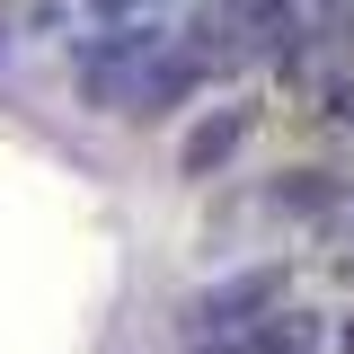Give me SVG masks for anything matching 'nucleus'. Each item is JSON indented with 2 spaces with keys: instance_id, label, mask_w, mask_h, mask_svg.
<instances>
[{
  "instance_id": "nucleus-1",
  "label": "nucleus",
  "mask_w": 354,
  "mask_h": 354,
  "mask_svg": "<svg viewBox=\"0 0 354 354\" xmlns=\"http://www.w3.org/2000/svg\"><path fill=\"white\" fill-rule=\"evenodd\" d=\"M239 142H248V106H213L204 124H195L186 142H177V177H213L221 160L239 151Z\"/></svg>"
},
{
  "instance_id": "nucleus-2",
  "label": "nucleus",
  "mask_w": 354,
  "mask_h": 354,
  "mask_svg": "<svg viewBox=\"0 0 354 354\" xmlns=\"http://www.w3.org/2000/svg\"><path fill=\"white\" fill-rule=\"evenodd\" d=\"M283 292V274L266 266V274H239V283H221V292H204V310H195V328H257V310Z\"/></svg>"
},
{
  "instance_id": "nucleus-3",
  "label": "nucleus",
  "mask_w": 354,
  "mask_h": 354,
  "mask_svg": "<svg viewBox=\"0 0 354 354\" xmlns=\"http://www.w3.org/2000/svg\"><path fill=\"white\" fill-rule=\"evenodd\" d=\"M310 346H319V319H310V310H274L266 328H248L239 354H310Z\"/></svg>"
},
{
  "instance_id": "nucleus-4",
  "label": "nucleus",
  "mask_w": 354,
  "mask_h": 354,
  "mask_svg": "<svg viewBox=\"0 0 354 354\" xmlns=\"http://www.w3.org/2000/svg\"><path fill=\"white\" fill-rule=\"evenodd\" d=\"M97 9H106V18H124V9H142V0H97Z\"/></svg>"
},
{
  "instance_id": "nucleus-5",
  "label": "nucleus",
  "mask_w": 354,
  "mask_h": 354,
  "mask_svg": "<svg viewBox=\"0 0 354 354\" xmlns=\"http://www.w3.org/2000/svg\"><path fill=\"white\" fill-rule=\"evenodd\" d=\"M319 9H328V18H354V0H319Z\"/></svg>"
},
{
  "instance_id": "nucleus-6",
  "label": "nucleus",
  "mask_w": 354,
  "mask_h": 354,
  "mask_svg": "<svg viewBox=\"0 0 354 354\" xmlns=\"http://www.w3.org/2000/svg\"><path fill=\"white\" fill-rule=\"evenodd\" d=\"M346 354H354V328H346Z\"/></svg>"
}]
</instances>
